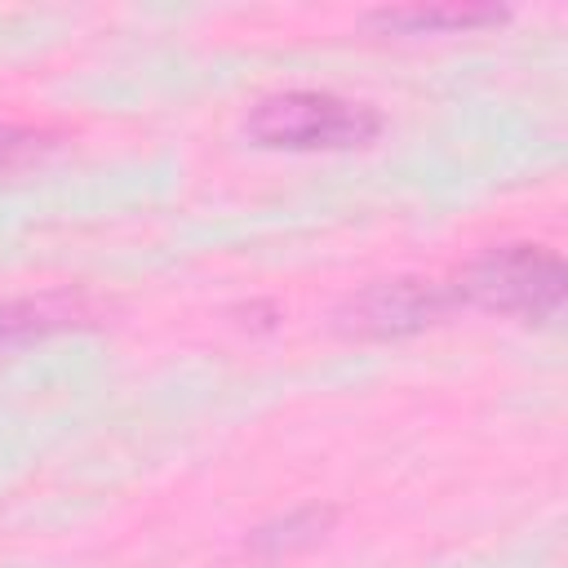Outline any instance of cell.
<instances>
[{
	"label": "cell",
	"instance_id": "obj_1",
	"mask_svg": "<svg viewBox=\"0 0 568 568\" xmlns=\"http://www.w3.org/2000/svg\"><path fill=\"white\" fill-rule=\"evenodd\" d=\"M244 133L266 151H351L382 133V115L368 102L320 89H288L253 102Z\"/></svg>",
	"mask_w": 568,
	"mask_h": 568
},
{
	"label": "cell",
	"instance_id": "obj_2",
	"mask_svg": "<svg viewBox=\"0 0 568 568\" xmlns=\"http://www.w3.org/2000/svg\"><path fill=\"white\" fill-rule=\"evenodd\" d=\"M453 297H457V306L470 302V306L537 324L564 306L568 266L559 253H550L541 244H501V248H488L484 257H475L457 275Z\"/></svg>",
	"mask_w": 568,
	"mask_h": 568
},
{
	"label": "cell",
	"instance_id": "obj_3",
	"mask_svg": "<svg viewBox=\"0 0 568 568\" xmlns=\"http://www.w3.org/2000/svg\"><path fill=\"white\" fill-rule=\"evenodd\" d=\"M457 306L453 284L435 280H382L359 288L342 311L337 328L351 337H408L422 333L426 324L444 320Z\"/></svg>",
	"mask_w": 568,
	"mask_h": 568
},
{
	"label": "cell",
	"instance_id": "obj_4",
	"mask_svg": "<svg viewBox=\"0 0 568 568\" xmlns=\"http://www.w3.org/2000/svg\"><path fill=\"white\" fill-rule=\"evenodd\" d=\"M93 324H98V306L80 288H49V293L0 302V346H22V342H40L71 328H93Z\"/></svg>",
	"mask_w": 568,
	"mask_h": 568
},
{
	"label": "cell",
	"instance_id": "obj_5",
	"mask_svg": "<svg viewBox=\"0 0 568 568\" xmlns=\"http://www.w3.org/2000/svg\"><path fill=\"white\" fill-rule=\"evenodd\" d=\"M373 27L399 31V36H435V31H475L506 22V9L497 4H399L368 13Z\"/></svg>",
	"mask_w": 568,
	"mask_h": 568
},
{
	"label": "cell",
	"instance_id": "obj_6",
	"mask_svg": "<svg viewBox=\"0 0 568 568\" xmlns=\"http://www.w3.org/2000/svg\"><path fill=\"white\" fill-rule=\"evenodd\" d=\"M337 524V506H324V501H311V506H297L262 528L248 532V550L253 555H266V559H280V555H297V550H311L328 528Z\"/></svg>",
	"mask_w": 568,
	"mask_h": 568
},
{
	"label": "cell",
	"instance_id": "obj_7",
	"mask_svg": "<svg viewBox=\"0 0 568 568\" xmlns=\"http://www.w3.org/2000/svg\"><path fill=\"white\" fill-rule=\"evenodd\" d=\"M53 133L49 129H27V124H0V173L22 169L31 160H40L44 151H53Z\"/></svg>",
	"mask_w": 568,
	"mask_h": 568
}]
</instances>
